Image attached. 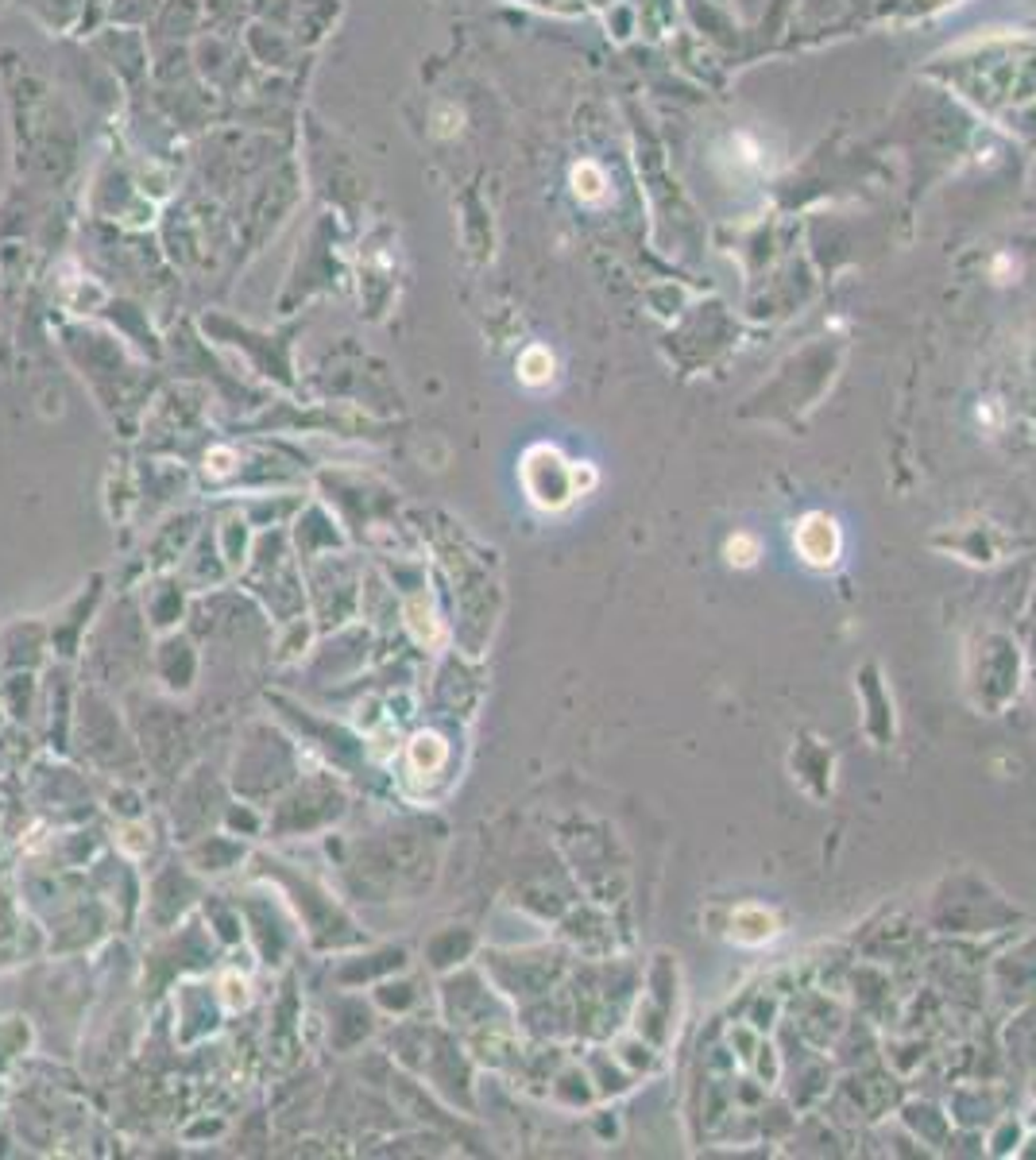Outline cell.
Masks as SVG:
<instances>
[{
	"instance_id": "obj_1",
	"label": "cell",
	"mask_w": 1036,
	"mask_h": 1160,
	"mask_svg": "<svg viewBox=\"0 0 1036 1160\" xmlns=\"http://www.w3.org/2000/svg\"><path fill=\"white\" fill-rule=\"evenodd\" d=\"M546 360H549L546 348H530V353L523 357V379L527 383H546L553 376V364H546Z\"/></svg>"
}]
</instances>
